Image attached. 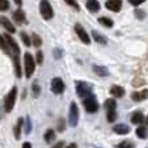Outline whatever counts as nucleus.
<instances>
[{"mask_svg":"<svg viewBox=\"0 0 148 148\" xmlns=\"http://www.w3.org/2000/svg\"><path fill=\"white\" fill-rule=\"evenodd\" d=\"M24 68H25V76L26 77H32L34 70H36V60H34L33 55L29 53L25 54L24 56Z\"/></svg>","mask_w":148,"mask_h":148,"instance_id":"1","label":"nucleus"},{"mask_svg":"<svg viewBox=\"0 0 148 148\" xmlns=\"http://www.w3.org/2000/svg\"><path fill=\"white\" fill-rule=\"evenodd\" d=\"M16 96H17V88L13 87L9 93L5 97V101H4V110L7 113H11L12 109L14 108V102H16Z\"/></svg>","mask_w":148,"mask_h":148,"instance_id":"2","label":"nucleus"},{"mask_svg":"<svg viewBox=\"0 0 148 148\" xmlns=\"http://www.w3.org/2000/svg\"><path fill=\"white\" fill-rule=\"evenodd\" d=\"M76 93H77L79 97L87 98L89 96H92V88L85 81H77L76 83Z\"/></svg>","mask_w":148,"mask_h":148,"instance_id":"3","label":"nucleus"},{"mask_svg":"<svg viewBox=\"0 0 148 148\" xmlns=\"http://www.w3.org/2000/svg\"><path fill=\"white\" fill-rule=\"evenodd\" d=\"M39 12H41L42 17L45 20H51L54 17V11L47 0H42L41 1V4H39Z\"/></svg>","mask_w":148,"mask_h":148,"instance_id":"4","label":"nucleus"},{"mask_svg":"<svg viewBox=\"0 0 148 148\" xmlns=\"http://www.w3.org/2000/svg\"><path fill=\"white\" fill-rule=\"evenodd\" d=\"M84 108L88 113H96L98 110V102L96 100L95 96H89V97L84 98Z\"/></svg>","mask_w":148,"mask_h":148,"instance_id":"5","label":"nucleus"},{"mask_svg":"<svg viewBox=\"0 0 148 148\" xmlns=\"http://www.w3.org/2000/svg\"><path fill=\"white\" fill-rule=\"evenodd\" d=\"M68 122L72 127H76L79 122V109L77 105L75 102H72L70 105V114H68Z\"/></svg>","mask_w":148,"mask_h":148,"instance_id":"6","label":"nucleus"},{"mask_svg":"<svg viewBox=\"0 0 148 148\" xmlns=\"http://www.w3.org/2000/svg\"><path fill=\"white\" fill-rule=\"evenodd\" d=\"M64 89H66L64 81L62 80L60 77L53 79V81H51V90H53L55 95H60V93H63Z\"/></svg>","mask_w":148,"mask_h":148,"instance_id":"7","label":"nucleus"},{"mask_svg":"<svg viewBox=\"0 0 148 148\" xmlns=\"http://www.w3.org/2000/svg\"><path fill=\"white\" fill-rule=\"evenodd\" d=\"M75 32H76L77 37L80 38V41L83 42V43L89 45V43H90V37L88 36V33L85 32V29H84L80 24H76V25H75Z\"/></svg>","mask_w":148,"mask_h":148,"instance_id":"8","label":"nucleus"},{"mask_svg":"<svg viewBox=\"0 0 148 148\" xmlns=\"http://www.w3.org/2000/svg\"><path fill=\"white\" fill-rule=\"evenodd\" d=\"M105 7L112 12H119L122 8V0H108Z\"/></svg>","mask_w":148,"mask_h":148,"instance_id":"9","label":"nucleus"},{"mask_svg":"<svg viewBox=\"0 0 148 148\" xmlns=\"http://www.w3.org/2000/svg\"><path fill=\"white\" fill-rule=\"evenodd\" d=\"M13 20H14V23H17L18 25H23V24H25L26 23L25 12H24L21 8H18L17 11H14L13 12Z\"/></svg>","mask_w":148,"mask_h":148,"instance_id":"10","label":"nucleus"},{"mask_svg":"<svg viewBox=\"0 0 148 148\" xmlns=\"http://www.w3.org/2000/svg\"><path fill=\"white\" fill-rule=\"evenodd\" d=\"M0 25L3 26V28L5 29L8 33H11V34L16 32V28H14V25L11 23V21H9L8 18H7V17H4V16H0Z\"/></svg>","mask_w":148,"mask_h":148,"instance_id":"11","label":"nucleus"},{"mask_svg":"<svg viewBox=\"0 0 148 148\" xmlns=\"http://www.w3.org/2000/svg\"><path fill=\"white\" fill-rule=\"evenodd\" d=\"M113 131L118 135H125L130 132V127L127 125H125V123H118V125H115L113 127Z\"/></svg>","mask_w":148,"mask_h":148,"instance_id":"12","label":"nucleus"},{"mask_svg":"<svg viewBox=\"0 0 148 148\" xmlns=\"http://www.w3.org/2000/svg\"><path fill=\"white\" fill-rule=\"evenodd\" d=\"M131 98L134 101H143L145 98H148V89H143L139 92H132Z\"/></svg>","mask_w":148,"mask_h":148,"instance_id":"13","label":"nucleus"},{"mask_svg":"<svg viewBox=\"0 0 148 148\" xmlns=\"http://www.w3.org/2000/svg\"><path fill=\"white\" fill-rule=\"evenodd\" d=\"M100 8H101V5L97 0H88L87 1V9L89 12H92V13H97L100 11Z\"/></svg>","mask_w":148,"mask_h":148,"instance_id":"14","label":"nucleus"},{"mask_svg":"<svg viewBox=\"0 0 148 148\" xmlns=\"http://www.w3.org/2000/svg\"><path fill=\"white\" fill-rule=\"evenodd\" d=\"M110 93H112L114 97L121 98V97H123V95H125V89H123L122 87H119V85H113V87L110 88Z\"/></svg>","mask_w":148,"mask_h":148,"instance_id":"15","label":"nucleus"},{"mask_svg":"<svg viewBox=\"0 0 148 148\" xmlns=\"http://www.w3.org/2000/svg\"><path fill=\"white\" fill-rule=\"evenodd\" d=\"M92 37H93V39H95L97 43H100V45H106L108 43L106 37H103L102 34H100L98 32H96V30L92 32Z\"/></svg>","mask_w":148,"mask_h":148,"instance_id":"16","label":"nucleus"},{"mask_svg":"<svg viewBox=\"0 0 148 148\" xmlns=\"http://www.w3.org/2000/svg\"><path fill=\"white\" fill-rule=\"evenodd\" d=\"M93 71H95L96 75L101 76V77H105V76L109 75V71H108V68L103 67V66H93Z\"/></svg>","mask_w":148,"mask_h":148,"instance_id":"17","label":"nucleus"},{"mask_svg":"<svg viewBox=\"0 0 148 148\" xmlns=\"http://www.w3.org/2000/svg\"><path fill=\"white\" fill-rule=\"evenodd\" d=\"M23 125H24V119H23V118H18L16 126H14V138H16L17 140L20 139V135H21V129H23Z\"/></svg>","mask_w":148,"mask_h":148,"instance_id":"18","label":"nucleus"},{"mask_svg":"<svg viewBox=\"0 0 148 148\" xmlns=\"http://www.w3.org/2000/svg\"><path fill=\"white\" fill-rule=\"evenodd\" d=\"M143 119H144V115L140 112H135L134 114L131 115V122L134 123V125H140V123L143 122Z\"/></svg>","mask_w":148,"mask_h":148,"instance_id":"19","label":"nucleus"},{"mask_svg":"<svg viewBox=\"0 0 148 148\" xmlns=\"http://www.w3.org/2000/svg\"><path fill=\"white\" fill-rule=\"evenodd\" d=\"M0 49L4 51L5 54H11V50H9V46H8V43H7V41H5V38H4V36H0Z\"/></svg>","mask_w":148,"mask_h":148,"instance_id":"20","label":"nucleus"},{"mask_svg":"<svg viewBox=\"0 0 148 148\" xmlns=\"http://www.w3.org/2000/svg\"><path fill=\"white\" fill-rule=\"evenodd\" d=\"M98 23H100L101 25L106 26V28H112V26L114 25L113 20L109 18V17H100V18H98Z\"/></svg>","mask_w":148,"mask_h":148,"instance_id":"21","label":"nucleus"},{"mask_svg":"<svg viewBox=\"0 0 148 148\" xmlns=\"http://www.w3.org/2000/svg\"><path fill=\"white\" fill-rule=\"evenodd\" d=\"M54 139H55V131H54V130H51V129H49L47 131L45 132V140H46V143L54 142Z\"/></svg>","mask_w":148,"mask_h":148,"instance_id":"22","label":"nucleus"},{"mask_svg":"<svg viewBox=\"0 0 148 148\" xmlns=\"http://www.w3.org/2000/svg\"><path fill=\"white\" fill-rule=\"evenodd\" d=\"M115 108H117V102H115V100L109 98V100L105 101V109L106 110H115Z\"/></svg>","mask_w":148,"mask_h":148,"instance_id":"23","label":"nucleus"},{"mask_svg":"<svg viewBox=\"0 0 148 148\" xmlns=\"http://www.w3.org/2000/svg\"><path fill=\"white\" fill-rule=\"evenodd\" d=\"M136 135L140 139H145L147 138V129H145L144 126H139L136 129Z\"/></svg>","mask_w":148,"mask_h":148,"instance_id":"24","label":"nucleus"},{"mask_svg":"<svg viewBox=\"0 0 148 148\" xmlns=\"http://www.w3.org/2000/svg\"><path fill=\"white\" fill-rule=\"evenodd\" d=\"M32 43H33L36 47H39V46L42 45V39H41V37L38 36V34H36L34 33L33 36H32Z\"/></svg>","mask_w":148,"mask_h":148,"instance_id":"25","label":"nucleus"},{"mask_svg":"<svg viewBox=\"0 0 148 148\" xmlns=\"http://www.w3.org/2000/svg\"><path fill=\"white\" fill-rule=\"evenodd\" d=\"M20 36H21V39H23V42L25 43V46H30L32 45V39L29 38V36L25 33V32H21Z\"/></svg>","mask_w":148,"mask_h":148,"instance_id":"26","label":"nucleus"},{"mask_svg":"<svg viewBox=\"0 0 148 148\" xmlns=\"http://www.w3.org/2000/svg\"><path fill=\"white\" fill-rule=\"evenodd\" d=\"M115 119H117V113H115V110H108V121H109L110 123H113Z\"/></svg>","mask_w":148,"mask_h":148,"instance_id":"27","label":"nucleus"},{"mask_svg":"<svg viewBox=\"0 0 148 148\" xmlns=\"http://www.w3.org/2000/svg\"><path fill=\"white\" fill-rule=\"evenodd\" d=\"M117 148H134V144L131 142H129V140H125V142H121L117 145Z\"/></svg>","mask_w":148,"mask_h":148,"instance_id":"28","label":"nucleus"},{"mask_svg":"<svg viewBox=\"0 0 148 148\" xmlns=\"http://www.w3.org/2000/svg\"><path fill=\"white\" fill-rule=\"evenodd\" d=\"M64 1H66V3H67L70 7H72L73 9H76V11H79V9H80V5L77 4V1H76V0H64Z\"/></svg>","mask_w":148,"mask_h":148,"instance_id":"29","label":"nucleus"},{"mask_svg":"<svg viewBox=\"0 0 148 148\" xmlns=\"http://www.w3.org/2000/svg\"><path fill=\"white\" fill-rule=\"evenodd\" d=\"M9 8V1L8 0H0V11L4 12Z\"/></svg>","mask_w":148,"mask_h":148,"instance_id":"30","label":"nucleus"},{"mask_svg":"<svg viewBox=\"0 0 148 148\" xmlns=\"http://www.w3.org/2000/svg\"><path fill=\"white\" fill-rule=\"evenodd\" d=\"M32 131V121L29 117H26V121H25V134H30Z\"/></svg>","mask_w":148,"mask_h":148,"instance_id":"31","label":"nucleus"},{"mask_svg":"<svg viewBox=\"0 0 148 148\" xmlns=\"http://www.w3.org/2000/svg\"><path fill=\"white\" fill-rule=\"evenodd\" d=\"M39 85H38V83H34L33 84V95L36 96V97H38L39 96Z\"/></svg>","mask_w":148,"mask_h":148,"instance_id":"32","label":"nucleus"},{"mask_svg":"<svg viewBox=\"0 0 148 148\" xmlns=\"http://www.w3.org/2000/svg\"><path fill=\"white\" fill-rule=\"evenodd\" d=\"M135 16H136L139 20H143L145 17V12L140 11V9H136V11H135Z\"/></svg>","mask_w":148,"mask_h":148,"instance_id":"33","label":"nucleus"},{"mask_svg":"<svg viewBox=\"0 0 148 148\" xmlns=\"http://www.w3.org/2000/svg\"><path fill=\"white\" fill-rule=\"evenodd\" d=\"M145 0H129V3L131 4V5H134V7H138V5H140V4H143Z\"/></svg>","mask_w":148,"mask_h":148,"instance_id":"34","label":"nucleus"},{"mask_svg":"<svg viewBox=\"0 0 148 148\" xmlns=\"http://www.w3.org/2000/svg\"><path fill=\"white\" fill-rule=\"evenodd\" d=\"M42 62H43V54H42V51H38L37 53V63L42 64Z\"/></svg>","mask_w":148,"mask_h":148,"instance_id":"35","label":"nucleus"},{"mask_svg":"<svg viewBox=\"0 0 148 148\" xmlns=\"http://www.w3.org/2000/svg\"><path fill=\"white\" fill-rule=\"evenodd\" d=\"M54 56H55L56 59H59L62 56V50L60 49H55V50H54Z\"/></svg>","mask_w":148,"mask_h":148,"instance_id":"36","label":"nucleus"},{"mask_svg":"<svg viewBox=\"0 0 148 148\" xmlns=\"http://www.w3.org/2000/svg\"><path fill=\"white\" fill-rule=\"evenodd\" d=\"M59 131H63V129H64V119H60L59 121Z\"/></svg>","mask_w":148,"mask_h":148,"instance_id":"37","label":"nucleus"},{"mask_svg":"<svg viewBox=\"0 0 148 148\" xmlns=\"http://www.w3.org/2000/svg\"><path fill=\"white\" fill-rule=\"evenodd\" d=\"M23 148H32V144H30V143H29V142H26V143H24Z\"/></svg>","mask_w":148,"mask_h":148,"instance_id":"38","label":"nucleus"},{"mask_svg":"<svg viewBox=\"0 0 148 148\" xmlns=\"http://www.w3.org/2000/svg\"><path fill=\"white\" fill-rule=\"evenodd\" d=\"M14 3H16L18 7H21L23 5V0H14Z\"/></svg>","mask_w":148,"mask_h":148,"instance_id":"39","label":"nucleus"},{"mask_svg":"<svg viewBox=\"0 0 148 148\" xmlns=\"http://www.w3.org/2000/svg\"><path fill=\"white\" fill-rule=\"evenodd\" d=\"M67 148H77V145H76L75 144V143H71V144L70 145H68V147Z\"/></svg>","mask_w":148,"mask_h":148,"instance_id":"40","label":"nucleus"},{"mask_svg":"<svg viewBox=\"0 0 148 148\" xmlns=\"http://www.w3.org/2000/svg\"><path fill=\"white\" fill-rule=\"evenodd\" d=\"M53 148H62V143H58V144H56V145H54Z\"/></svg>","mask_w":148,"mask_h":148,"instance_id":"41","label":"nucleus"},{"mask_svg":"<svg viewBox=\"0 0 148 148\" xmlns=\"http://www.w3.org/2000/svg\"><path fill=\"white\" fill-rule=\"evenodd\" d=\"M147 123H148V117H147Z\"/></svg>","mask_w":148,"mask_h":148,"instance_id":"42","label":"nucleus"}]
</instances>
